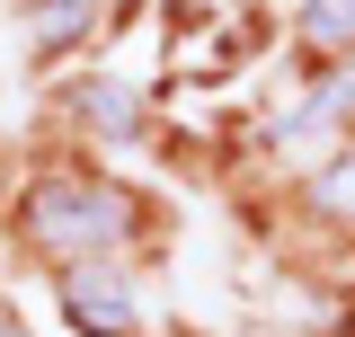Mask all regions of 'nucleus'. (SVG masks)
Masks as SVG:
<instances>
[{"mask_svg":"<svg viewBox=\"0 0 355 337\" xmlns=\"http://www.w3.org/2000/svg\"><path fill=\"white\" fill-rule=\"evenodd\" d=\"M302 36L320 53H347L355 44V0H302Z\"/></svg>","mask_w":355,"mask_h":337,"instance_id":"nucleus-3","label":"nucleus"},{"mask_svg":"<svg viewBox=\"0 0 355 337\" xmlns=\"http://www.w3.org/2000/svg\"><path fill=\"white\" fill-rule=\"evenodd\" d=\"M0 337H18V320H9V311H0Z\"/></svg>","mask_w":355,"mask_h":337,"instance_id":"nucleus-5","label":"nucleus"},{"mask_svg":"<svg viewBox=\"0 0 355 337\" xmlns=\"http://www.w3.org/2000/svg\"><path fill=\"white\" fill-rule=\"evenodd\" d=\"M133 231V196L107 178H53L27 196V240L53 257H107Z\"/></svg>","mask_w":355,"mask_h":337,"instance_id":"nucleus-1","label":"nucleus"},{"mask_svg":"<svg viewBox=\"0 0 355 337\" xmlns=\"http://www.w3.org/2000/svg\"><path fill=\"white\" fill-rule=\"evenodd\" d=\"M311 205L320 213H355V151L338 168H320V178H311Z\"/></svg>","mask_w":355,"mask_h":337,"instance_id":"nucleus-4","label":"nucleus"},{"mask_svg":"<svg viewBox=\"0 0 355 337\" xmlns=\"http://www.w3.org/2000/svg\"><path fill=\"white\" fill-rule=\"evenodd\" d=\"M62 311H71L89 337H133V284L116 275V266H107V257L62 275Z\"/></svg>","mask_w":355,"mask_h":337,"instance_id":"nucleus-2","label":"nucleus"}]
</instances>
